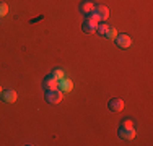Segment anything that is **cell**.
I'll list each match as a JSON object with an SVG mask.
<instances>
[{
	"instance_id": "cell-1",
	"label": "cell",
	"mask_w": 153,
	"mask_h": 146,
	"mask_svg": "<svg viewBox=\"0 0 153 146\" xmlns=\"http://www.w3.org/2000/svg\"><path fill=\"white\" fill-rule=\"evenodd\" d=\"M96 26H98V20L93 16V13L88 15V16L85 18V21H83V24H82L83 31H85L86 34H91V32H94V31H96Z\"/></svg>"
},
{
	"instance_id": "cell-2",
	"label": "cell",
	"mask_w": 153,
	"mask_h": 146,
	"mask_svg": "<svg viewBox=\"0 0 153 146\" xmlns=\"http://www.w3.org/2000/svg\"><path fill=\"white\" fill-rule=\"evenodd\" d=\"M46 101L49 104H59L62 101V91L59 88H54V89H47L46 91Z\"/></svg>"
},
{
	"instance_id": "cell-3",
	"label": "cell",
	"mask_w": 153,
	"mask_h": 146,
	"mask_svg": "<svg viewBox=\"0 0 153 146\" xmlns=\"http://www.w3.org/2000/svg\"><path fill=\"white\" fill-rule=\"evenodd\" d=\"M93 16L96 18V20L106 21V20H108V16H109V8H108L106 5H94Z\"/></svg>"
},
{
	"instance_id": "cell-4",
	"label": "cell",
	"mask_w": 153,
	"mask_h": 146,
	"mask_svg": "<svg viewBox=\"0 0 153 146\" xmlns=\"http://www.w3.org/2000/svg\"><path fill=\"white\" fill-rule=\"evenodd\" d=\"M117 133L122 140H134L135 138V127H119Z\"/></svg>"
},
{
	"instance_id": "cell-5",
	"label": "cell",
	"mask_w": 153,
	"mask_h": 146,
	"mask_svg": "<svg viewBox=\"0 0 153 146\" xmlns=\"http://www.w3.org/2000/svg\"><path fill=\"white\" fill-rule=\"evenodd\" d=\"M114 42L117 44V47H121V49H127V47L132 46V39L127 34H117L114 39Z\"/></svg>"
},
{
	"instance_id": "cell-6",
	"label": "cell",
	"mask_w": 153,
	"mask_h": 146,
	"mask_svg": "<svg viewBox=\"0 0 153 146\" xmlns=\"http://www.w3.org/2000/svg\"><path fill=\"white\" fill-rule=\"evenodd\" d=\"M57 88H59L60 91L70 93V91L74 89V81H72L70 78H67V76H64L62 80H59V81H57Z\"/></svg>"
},
{
	"instance_id": "cell-7",
	"label": "cell",
	"mask_w": 153,
	"mask_h": 146,
	"mask_svg": "<svg viewBox=\"0 0 153 146\" xmlns=\"http://www.w3.org/2000/svg\"><path fill=\"white\" fill-rule=\"evenodd\" d=\"M80 12H82L85 16H88V15H91L93 13V10H94V3L91 2V0H83L82 3H80Z\"/></svg>"
},
{
	"instance_id": "cell-8",
	"label": "cell",
	"mask_w": 153,
	"mask_h": 146,
	"mask_svg": "<svg viewBox=\"0 0 153 146\" xmlns=\"http://www.w3.org/2000/svg\"><path fill=\"white\" fill-rule=\"evenodd\" d=\"M2 99L5 101V102H8V104H13V102L16 101V91H13V89H3L2 91Z\"/></svg>"
},
{
	"instance_id": "cell-9",
	"label": "cell",
	"mask_w": 153,
	"mask_h": 146,
	"mask_svg": "<svg viewBox=\"0 0 153 146\" xmlns=\"http://www.w3.org/2000/svg\"><path fill=\"white\" fill-rule=\"evenodd\" d=\"M108 105H109V109H111L112 112H121L122 109H124V101L119 99V97H114V99L109 101Z\"/></svg>"
},
{
	"instance_id": "cell-10",
	"label": "cell",
	"mask_w": 153,
	"mask_h": 146,
	"mask_svg": "<svg viewBox=\"0 0 153 146\" xmlns=\"http://www.w3.org/2000/svg\"><path fill=\"white\" fill-rule=\"evenodd\" d=\"M42 89H54V88H57V81L54 80V76L52 75H47L44 80H42Z\"/></svg>"
},
{
	"instance_id": "cell-11",
	"label": "cell",
	"mask_w": 153,
	"mask_h": 146,
	"mask_svg": "<svg viewBox=\"0 0 153 146\" xmlns=\"http://www.w3.org/2000/svg\"><path fill=\"white\" fill-rule=\"evenodd\" d=\"M108 29H109V24H106V23L103 21L101 24H98V26H96V31H94V32H98V34H100L101 38H106Z\"/></svg>"
},
{
	"instance_id": "cell-12",
	"label": "cell",
	"mask_w": 153,
	"mask_h": 146,
	"mask_svg": "<svg viewBox=\"0 0 153 146\" xmlns=\"http://www.w3.org/2000/svg\"><path fill=\"white\" fill-rule=\"evenodd\" d=\"M51 75L54 76V80H56V81H59V80H62V78L65 76V72L60 70V68H56V70H52V73H51Z\"/></svg>"
},
{
	"instance_id": "cell-13",
	"label": "cell",
	"mask_w": 153,
	"mask_h": 146,
	"mask_svg": "<svg viewBox=\"0 0 153 146\" xmlns=\"http://www.w3.org/2000/svg\"><path fill=\"white\" fill-rule=\"evenodd\" d=\"M116 36H117V31H116V28H114V26H109L106 38H108V39H112V41H114V39H116Z\"/></svg>"
},
{
	"instance_id": "cell-14",
	"label": "cell",
	"mask_w": 153,
	"mask_h": 146,
	"mask_svg": "<svg viewBox=\"0 0 153 146\" xmlns=\"http://www.w3.org/2000/svg\"><path fill=\"white\" fill-rule=\"evenodd\" d=\"M8 13V5L3 2H0V16H5V15Z\"/></svg>"
},
{
	"instance_id": "cell-15",
	"label": "cell",
	"mask_w": 153,
	"mask_h": 146,
	"mask_svg": "<svg viewBox=\"0 0 153 146\" xmlns=\"http://www.w3.org/2000/svg\"><path fill=\"white\" fill-rule=\"evenodd\" d=\"M121 127H134V122L130 119H126V120H122Z\"/></svg>"
},
{
	"instance_id": "cell-16",
	"label": "cell",
	"mask_w": 153,
	"mask_h": 146,
	"mask_svg": "<svg viewBox=\"0 0 153 146\" xmlns=\"http://www.w3.org/2000/svg\"><path fill=\"white\" fill-rule=\"evenodd\" d=\"M2 91H3V89H2V86H0V94H2Z\"/></svg>"
}]
</instances>
